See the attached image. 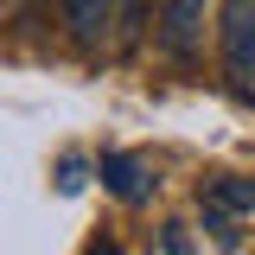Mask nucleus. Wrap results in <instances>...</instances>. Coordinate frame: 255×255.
Segmentation results:
<instances>
[{"label":"nucleus","instance_id":"7ed1b4c3","mask_svg":"<svg viewBox=\"0 0 255 255\" xmlns=\"http://www.w3.org/2000/svg\"><path fill=\"white\" fill-rule=\"evenodd\" d=\"M204 13H211V0H159V45H166L172 64H191V58H198Z\"/></svg>","mask_w":255,"mask_h":255},{"label":"nucleus","instance_id":"0eeeda50","mask_svg":"<svg viewBox=\"0 0 255 255\" xmlns=\"http://www.w3.org/2000/svg\"><path fill=\"white\" fill-rule=\"evenodd\" d=\"M83 255H122V249H115L109 236H96V243H90V249H83Z\"/></svg>","mask_w":255,"mask_h":255},{"label":"nucleus","instance_id":"39448f33","mask_svg":"<svg viewBox=\"0 0 255 255\" xmlns=\"http://www.w3.org/2000/svg\"><path fill=\"white\" fill-rule=\"evenodd\" d=\"M211 211H236V217H255V185H243V179H217V185H211Z\"/></svg>","mask_w":255,"mask_h":255},{"label":"nucleus","instance_id":"20e7f679","mask_svg":"<svg viewBox=\"0 0 255 255\" xmlns=\"http://www.w3.org/2000/svg\"><path fill=\"white\" fill-rule=\"evenodd\" d=\"M102 185L115 191L122 204H140V198H153V179H147V166L134 153H102Z\"/></svg>","mask_w":255,"mask_h":255},{"label":"nucleus","instance_id":"f257e3e1","mask_svg":"<svg viewBox=\"0 0 255 255\" xmlns=\"http://www.w3.org/2000/svg\"><path fill=\"white\" fill-rule=\"evenodd\" d=\"M217 58H223V83L243 102H255V0H223Z\"/></svg>","mask_w":255,"mask_h":255},{"label":"nucleus","instance_id":"f03ea898","mask_svg":"<svg viewBox=\"0 0 255 255\" xmlns=\"http://www.w3.org/2000/svg\"><path fill=\"white\" fill-rule=\"evenodd\" d=\"M64 26H70V38L83 45V51H115V45H128L122 32V0H64Z\"/></svg>","mask_w":255,"mask_h":255},{"label":"nucleus","instance_id":"423d86ee","mask_svg":"<svg viewBox=\"0 0 255 255\" xmlns=\"http://www.w3.org/2000/svg\"><path fill=\"white\" fill-rule=\"evenodd\" d=\"M140 26H147V0H122V32L134 38Z\"/></svg>","mask_w":255,"mask_h":255}]
</instances>
